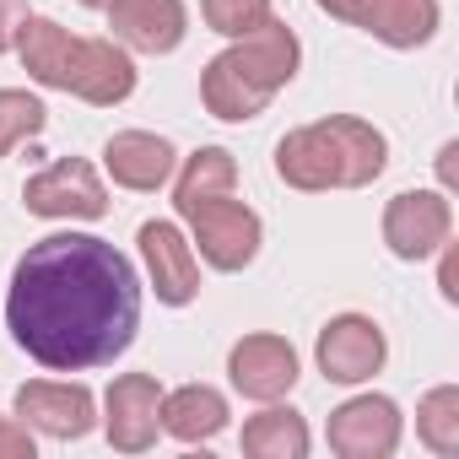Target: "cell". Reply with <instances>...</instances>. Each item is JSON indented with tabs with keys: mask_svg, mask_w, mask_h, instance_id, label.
Instances as JSON below:
<instances>
[{
	"mask_svg": "<svg viewBox=\"0 0 459 459\" xmlns=\"http://www.w3.org/2000/svg\"><path fill=\"white\" fill-rule=\"evenodd\" d=\"M28 17H33V12H28V0H0V55H12V49H17Z\"/></svg>",
	"mask_w": 459,
	"mask_h": 459,
	"instance_id": "cell-25",
	"label": "cell"
},
{
	"mask_svg": "<svg viewBox=\"0 0 459 459\" xmlns=\"http://www.w3.org/2000/svg\"><path fill=\"white\" fill-rule=\"evenodd\" d=\"M12 341L49 373L119 362L141 330V276L98 233H49L28 244L6 287Z\"/></svg>",
	"mask_w": 459,
	"mask_h": 459,
	"instance_id": "cell-1",
	"label": "cell"
},
{
	"mask_svg": "<svg viewBox=\"0 0 459 459\" xmlns=\"http://www.w3.org/2000/svg\"><path fill=\"white\" fill-rule=\"evenodd\" d=\"M265 17H276L271 0H200V22H205L211 33H221V39H244V33H255Z\"/></svg>",
	"mask_w": 459,
	"mask_h": 459,
	"instance_id": "cell-23",
	"label": "cell"
},
{
	"mask_svg": "<svg viewBox=\"0 0 459 459\" xmlns=\"http://www.w3.org/2000/svg\"><path fill=\"white\" fill-rule=\"evenodd\" d=\"M76 6H87V12H108V0H76Z\"/></svg>",
	"mask_w": 459,
	"mask_h": 459,
	"instance_id": "cell-29",
	"label": "cell"
},
{
	"mask_svg": "<svg viewBox=\"0 0 459 459\" xmlns=\"http://www.w3.org/2000/svg\"><path fill=\"white\" fill-rule=\"evenodd\" d=\"M325 437L341 459H389L405 437V416L389 394H351L330 411Z\"/></svg>",
	"mask_w": 459,
	"mask_h": 459,
	"instance_id": "cell-9",
	"label": "cell"
},
{
	"mask_svg": "<svg viewBox=\"0 0 459 459\" xmlns=\"http://www.w3.org/2000/svg\"><path fill=\"white\" fill-rule=\"evenodd\" d=\"M103 168H108V178H114L119 189L157 195V189L173 178L178 152H173V141L157 135V130H119V135H108V146H103Z\"/></svg>",
	"mask_w": 459,
	"mask_h": 459,
	"instance_id": "cell-14",
	"label": "cell"
},
{
	"mask_svg": "<svg viewBox=\"0 0 459 459\" xmlns=\"http://www.w3.org/2000/svg\"><path fill=\"white\" fill-rule=\"evenodd\" d=\"M459 141H443V152H437V178H443V195H454L459 189Z\"/></svg>",
	"mask_w": 459,
	"mask_h": 459,
	"instance_id": "cell-28",
	"label": "cell"
},
{
	"mask_svg": "<svg viewBox=\"0 0 459 459\" xmlns=\"http://www.w3.org/2000/svg\"><path fill=\"white\" fill-rule=\"evenodd\" d=\"M168 184H173V216L184 221L195 205H205L216 195H238V162L227 146H200L173 168Z\"/></svg>",
	"mask_w": 459,
	"mask_h": 459,
	"instance_id": "cell-18",
	"label": "cell"
},
{
	"mask_svg": "<svg viewBox=\"0 0 459 459\" xmlns=\"http://www.w3.org/2000/svg\"><path fill=\"white\" fill-rule=\"evenodd\" d=\"M384 244L394 260L416 265V260H432L448 238H454V205L443 189H400L389 205H384Z\"/></svg>",
	"mask_w": 459,
	"mask_h": 459,
	"instance_id": "cell-7",
	"label": "cell"
},
{
	"mask_svg": "<svg viewBox=\"0 0 459 459\" xmlns=\"http://www.w3.org/2000/svg\"><path fill=\"white\" fill-rule=\"evenodd\" d=\"M314 6H319L325 17L346 22V28H362V22H368V12H373V0H314Z\"/></svg>",
	"mask_w": 459,
	"mask_h": 459,
	"instance_id": "cell-27",
	"label": "cell"
},
{
	"mask_svg": "<svg viewBox=\"0 0 459 459\" xmlns=\"http://www.w3.org/2000/svg\"><path fill=\"white\" fill-rule=\"evenodd\" d=\"M44 125H49L44 98H33L22 87H0V157L22 141H33V135H44Z\"/></svg>",
	"mask_w": 459,
	"mask_h": 459,
	"instance_id": "cell-22",
	"label": "cell"
},
{
	"mask_svg": "<svg viewBox=\"0 0 459 459\" xmlns=\"http://www.w3.org/2000/svg\"><path fill=\"white\" fill-rule=\"evenodd\" d=\"M437 292H443V303H459V249H454V238L437 249Z\"/></svg>",
	"mask_w": 459,
	"mask_h": 459,
	"instance_id": "cell-26",
	"label": "cell"
},
{
	"mask_svg": "<svg viewBox=\"0 0 459 459\" xmlns=\"http://www.w3.org/2000/svg\"><path fill=\"white\" fill-rule=\"evenodd\" d=\"M184 221H189V244H195V255H200L211 271L238 276V271H249V265L260 260L265 221H260V211L244 205L238 195H216V200L195 205Z\"/></svg>",
	"mask_w": 459,
	"mask_h": 459,
	"instance_id": "cell-4",
	"label": "cell"
},
{
	"mask_svg": "<svg viewBox=\"0 0 459 459\" xmlns=\"http://www.w3.org/2000/svg\"><path fill=\"white\" fill-rule=\"evenodd\" d=\"M437 28H443L437 0H373L362 22V33H373L384 49H421L437 39Z\"/></svg>",
	"mask_w": 459,
	"mask_h": 459,
	"instance_id": "cell-19",
	"label": "cell"
},
{
	"mask_svg": "<svg viewBox=\"0 0 459 459\" xmlns=\"http://www.w3.org/2000/svg\"><path fill=\"white\" fill-rule=\"evenodd\" d=\"M33 454H39V437L22 421L0 416V459H33Z\"/></svg>",
	"mask_w": 459,
	"mask_h": 459,
	"instance_id": "cell-24",
	"label": "cell"
},
{
	"mask_svg": "<svg viewBox=\"0 0 459 459\" xmlns=\"http://www.w3.org/2000/svg\"><path fill=\"white\" fill-rule=\"evenodd\" d=\"M416 437L437 459H459V384H437L416 400Z\"/></svg>",
	"mask_w": 459,
	"mask_h": 459,
	"instance_id": "cell-21",
	"label": "cell"
},
{
	"mask_svg": "<svg viewBox=\"0 0 459 459\" xmlns=\"http://www.w3.org/2000/svg\"><path fill=\"white\" fill-rule=\"evenodd\" d=\"M76 49L82 39L71 28H60L55 17H28L22 39H17V55H22V71L49 87V92H71V71H76Z\"/></svg>",
	"mask_w": 459,
	"mask_h": 459,
	"instance_id": "cell-17",
	"label": "cell"
},
{
	"mask_svg": "<svg viewBox=\"0 0 459 459\" xmlns=\"http://www.w3.org/2000/svg\"><path fill=\"white\" fill-rule=\"evenodd\" d=\"M233 411H227V394L216 384H178V389H162V432L178 437V443H211L227 432Z\"/></svg>",
	"mask_w": 459,
	"mask_h": 459,
	"instance_id": "cell-16",
	"label": "cell"
},
{
	"mask_svg": "<svg viewBox=\"0 0 459 459\" xmlns=\"http://www.w3.org/2000/svg\"><path fill=\"white\" fill-rule=\"evenodd\" d=\"M135 92V55L114 39H82L76 71H71V98L92 108H114Z\"/></svg>",
	"mask_w": 459,
	"mask_h": 459,
	"instance_id": "cell-15",
	"label": "cell"
},
{
	"mask_svg": "<svg viewBox=\"0 0 459 459\" xmlns=\"http://www.w3.org/2000/svg\"><path fill=\"white\" fill-rule=\"evenodd\" d=\"M135 244H141V265H146V281H152L157 303L189 308L200 298V255L178 233V221H141Z\"/></svg>",
	"mask_w": 459,
	"mask_h": 459,
	"instance_id": "cell-11",
	"label": "cell"
},
{
	"mask_svg": "<svg viewBox=\"0 0 459 459\" xmlns=\"http://www.w3.org/2000/svg\"><path fill=\"white\" fill-rule=\"evenodd\" d=\"M298 65H303L298 33H292L287 22L265 17L255 33L233 39L221 55L205 60V71H200V103H205V114L221 119V125H249V119H260L265 103L298 76Z\"/></svg>",
	"mask_w": 459,
	"mask_h": 459,
	"instance_id": "cell-2",
	"label": "cell"
},
{
	"mask_svg": "<svg viewBox=\"0 0 459 459\" xmlns=\"http://www.w3.org/2000/svg\"><path fill=\"white\" fill-rule=\"evenodd\" d=\"M189 33L184 0H108V39L130 55H173Z\"/></svg>",
	"mask_w": 459,
	"mask_h": 459,
	"instance_id": "cell-13",
	"label": "cell"
},
{
	"mask_svg": "<svg viewBox=\"0 0 459 459\" xmlns=\"http://www.w3.org/2000/svg\"><path fill=\"white\" fill-rule=\"evenodd\" d=\"M389 168V141L378 125L357 114H330L314 125H298L276 141V178L303 195L325 189H368Z\"/></svg>",
	"mask_w": 459,
	"mask_h": 459,
	"instance_id": "cell-3",
	"label": "cell"
},
{
	"mask_svg": "<svg viewBox=\"0 0 459 459\" xmlns=\"http://www.w3.org/2000/svg\"><path fill=\"white\" fill-rule=\"evenodd\" d=\"M12 416L55 443H82L98 427V394L76 378H28L12 394Z\"/></svg>",
	"mask_w": 459,
	"mask_h": 459,
	"instance_id": "cell-6",
	"label": "cell"
},
{
	"mask_svg": "<svg viewBox=\"0 0 459 459\" xmlns=\"http://www.w3.org/2000/svg\"><path fill=\"white\" fill-rule=\"evenodd\" d=\"M314 362L330 384L351 389V384H368L373 373H384L389 362V341H384V325L373 314H335L319 341H314Z\"/></svg>",
	"mask_w": 459,
	"mask_h": 459,
	"instance_id": "cell-8",
	"label": "cell"
},
{
	"mask_svg": "<svg viewBox=\"0 0 459 459\" xmlns=\"http://www.w3.org/2000/svg\"><path fill=\"white\" fill-rule=\"evenodd\" d=\"M298 351L287 335H271V330H255L244 341H233V351H227V378H233V389L255 405H271V400H287L298 389Z\"/></svg>",
	"mask_w": 459,
	"mask_h": 459,
	"instance_id": "cell-10",
	"label": "cell"
},
{
	"mask_svg": "<svg viewBox=\"0 0 459 459\" xmlns=\"http://www.w3.org/2000/svg\"><path fill=\"white\" fill-rule=\"evenodd\" d=\"M238 443H244L249 459H308V448H314L303 411L276 405V400H271L260 416L244 421V437H238Z\"/></svg>",
	"mask_w": 459,
	"mask_h": 459,
	"instance_id": "cell-20",
	"label": "cell"
},
{
	"mask_svg": "<svg viewBox=\"0 0 459 459\" xmlns=\"http://www.w3.org/2000/svg\"><path fill=\"white\" fill-rule=\"evenodd\" d=\"M103 432L119 454H146L162 437V384L152 373H119L103 394Z\"/></svg>",
	"mask_w": 459,
	"mask_h": 459,
	"instance_id": "cell-12",
	"label": "cell"
},
{
	"mask_svg": "<svg viewBox=\"0 0 459 459\" xmlns=\"http://www.w3.org/2000/svg\"><path fill=\"white\" fill-rule=\"evenodd\" d=\"M22 205L44 221H103L108 216V184L87 157H60L22 184Z\"/></svg>",
	"mask_w": 459,
	"mask_h": 459,
	"instance_id": "cell-5",
	"label": "cell"
}]
</instances>
